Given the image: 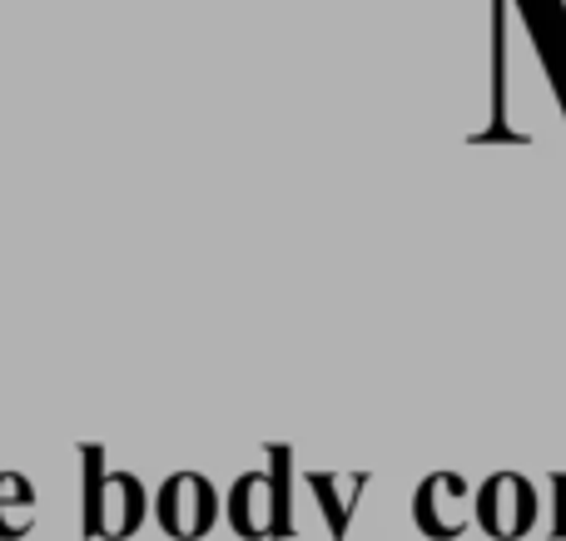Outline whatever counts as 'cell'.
I'll use <instances>...</instances> for the list:
<instances>
[{"mask_svg": "<svg viewBox=\"0 0 566 541\" xmlns=\"http://www.w3.org/2000/svg\"><path fill=\"white\" fill-rule=\"evenodd\" d=\"M35 507V492H30V482L25 477H15V473H6L0 477V537H20L25 532V512Z\"/></svg>", "mask_w": 566, "mask_h": 541, "instance_id": "obj_6", "label": "cell"}, {"mask_svg": "<svg viewBox=\"0 0 566 541\" xmlns=\"http://www.w3.org/2000/svg\"><path fill=\"white\" fill-rule=\"evenodd\" d=\"M214 512H219L214 487L195 473H175L165 482V492H159V522H165V532L179 537V541L205 537L209 527H214Z\"/></svg>", "mask_w": 566, "mask_h": 541, "instance_id": "obj_2", "label": "cell"}, {"mask_svg": "<svg viewBox=\"0 0 566 541\" xmlns=\"http://www.w3.org/2000/svg\"><path fill=\"white\" fill-rule=\"evenodd\" d=\"M229 517H234L239 537H264V532H274V527H269V477L249 473L244 482L234 487V497H229Z\"/></svg>", "mask_w": 566, "mask_h": 541, "instance_id": "obj_5", "label": "cell"}, {"mask_svg": "<svg viewBox=\"0 0 566 541\" xmlns=\"http://www.w3.org/2000/svg\"><path fill=\"white\" fill-rule=\"evenodd\" d=\"M145 517V492L129 473H115V477H99L95 473V487H90V532L95 537H129L135 522Z\"/></svg>", "mask_w": 566, "mask_h": 541, "instance_id": "obj_3", "label": "cell"}, {"mask_svg": "<svg viewBox=\"0 0 566 541\" xmlns=\"http://www.w3.org/2000/svg\"><path fill=\"white\" fill-rule=\"evenodd\" d=\"M468 482L462 477H452V473H438V477H428V482L418 487V502H412V512H418V527L428 537H438V541H448V537H458L462 527H468Z\"/></svg>", "mask_w": 566, "mask_h": 541, "instance_id": "obj_4", "label": "cell"}, {"mask_svg": "<svg viewBox=\"0 0 566 541\" xmlns=\"http://www.w3.org/2000/svg\"><path fill=\"white\" fill-rule=\"evenodd\" d=\"M557 537H566V477H557Z\"/></svg>", "mask_w": 566, "mask_h": 541, "instance_id": "obj_7", "label": "cell"}, {"mask_svg": "<svg viewBox=\"0 0 566 541\" xmlns=\"http://www.w3.org/2000/svg\"><path fill=\"white\" fill-rule=\"evenodd\" d=\"M532 517H537V492H532L527 477L497 473L478 492V522H482V532H488V537H497V541L527 537Z\"/></svg>", "mask_w": 566, "mask_h": 541, "instance_id": "obj_1", "label": "cell"}]
</instances>
